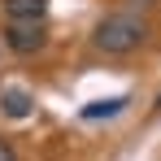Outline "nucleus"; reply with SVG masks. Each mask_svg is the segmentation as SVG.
Returning a JSON list of instances; mask_svg holds the SVG:
<instances>
[{
    "label": "nucleus",
    "instance_id": "obj_4",
    "mask_svg": "<svg viewBox=\"0 0 161 161\" xmlns=\"http://www.w3.org/2000/svg\"><path fill=\"white\" fill-rule=\"evenodd\" d=\"M0 4H4L9 22H44V13H48V0H0Z\"/></svg>",
    "mask_w": 161,
    "mask_h": 161
},
{
    "label": "nucleus",
    "instance_id": "obj_3",
    "mask_svg": "<svg viewBox=\"0 0 161 161\" xmlns=\"http://www.w3.org/2000/svg\"><path fill=\"white\" fill-rule=\"evenodd\" d=\"M0 109H4V118L26 122L31 113H35V96H31L26 87H4V92H0Z\"/></svg>",
    "mask_w": 161,
    "mask_h": 161
},
{
    "label": "nucleus",
    "instance_id": "obj_2",
    "mask_svg": "<svg viewBox=\"0 0 161 161\" xmlns=\"http://www.w3.org/2000/svg\"><path fill=\"white\" fill-rule=\"evenodd\" d=\"M4 44L18 57H31V53H39L48 44V26L44 22H9L4 26Z\"/></svg>",
    "mask_w": 161,
    "mask_h": 161
},
{
    "label": "nucleus",
    "instance_id": "obj_6",
    "mask_svg": "<svg viewBox=\"0 0 161 161\" xmlns=\"http://www.w3.org/2000/svg\"><path fill=\"white\" fill-rule=\"evenodd\" d=\"M0 161H18V153H13V148H9L4 139H0Z\"/></svg>",
    "mask_w": 161,
    "mask_h": 161
},
{
    "label": "nucleus",
    "instance_id": "obj_1",
    "mask_svg": "<svg viewBox=\"0 0 161 161\" xmlns=\"http://www.w3.org/2000/svg\"><path fill=\"white\" fill-rule=\"evenodd\" d=\"M144 39H148V22L135 18V13H109V18H100L96 31H92V44H96L100 53H109V57L135 53Z\"/></svg>",
    "mask_w": 161,
    "mask_h": 161
},
{
    "label": "nucleus",
    "instance_id": "obj_5",
    "mask_svg": "<svg viewBox=\"0 0 161 161\" xmlns=\"http://www.w3.org/2000/svg\"><path fill=\"white\" fill-rule=\"evenodd\" d=\"M131 105V96H109V100H92L83 105V122H100V118H118L122 109Z\"/></svg>",
    "mask_w": 161,
    "mask_h": 161
}]
</instances>
